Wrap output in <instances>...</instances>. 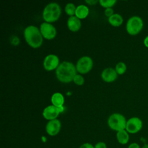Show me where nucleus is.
Masks as SVG:
<instances>
[{
    "label": "nucleus",
    "mask_w": 148,
    "mask_h": 148,
    "mask_svg": "<svg viewBox=\"0 0 148 148\" xmlns=\"http://www.w3.org/2000/svg\"><path fill=\"white\" fill-rule=\"evenodd\" d=\"M116 138L119 143L125 145L128 142L130 139L129 133L125 130L118 131L116 134Z\"/></svg>",
    "instance_id": "16"
},
{
    "label": "nucleus",
    "mask_w": 148,
    "mask_h": 148,
    "mask_svg": "<svg viewBox=\"0 0 148 148\" xmlns=\"http://www.w3.org/2000/svg\"><path fill=\"white\" fill-rule=\"evenodd\" d=\"M93 66V61L88 56H83L77 61L76 68L77 72L82 74L89 72Z\"/></svg>",
    "instance_id": "6"
},
{
    "label": "nucleus",
    "mask_w": 148,
    "mask_h": 148,
    "mask_svg": "<svg viewBox=\"0 0 148 148\" xmlns=\"http://www.w3.org/2000/svg\"><path fill=\"white\" fill-rule=\"evenodd\" d=\"M127 120L125 117L121 114L114 113L112 114L108 118V124L113 130L117 132L125 130Z\"/></svg>",
    "instance_id": "4"
},
{
    "label": "nucleus",
    "mask_w": 148,
    "mask_h": 148,
    "mask_svg": "<svg viewBox=\"0 0 148 148\" xmlns=\"http://www.w3.org/2000/svg\"><path fill=\"white\" fill-rule=\"evenodd\" d=\"M43 64L46 71H50L56 69L60 64L59 58L56 54H49L45 58Z\"/></svg>",
    "instance_id": "9"
},
{
    "label": "nucleus",
    "mask_w": 148,
    "mask_h": 148,
    "mask_svg": "<svg viewBox=\"0 0 148 148\" xmlns=\"http://www.w3.org/2000/svg\"><path fill=\"white\" fill-rule=\"evenodd\" d=\"M116 0H99V2L101 6L105 8H112L116 3Z\"/></svg>",
    "instance_id": "20"
},
{
    "label": "nucleus",
    "mask_w": 148,
    "mask_h": 148,
    "mask_svg": "<svg viewBox=\"0 0 148 148\" xmlns=\"http://www.w3.org/2000/svg\"><path fill=\"white\" fill-rule=\"evenodd\" d=\"M143 27L142 19L136 16L131 17L126 24V30L128 34L131 35H136L138 34Z\"/></svg>",
    "instance_id": "5"
},
{
    "label": "nucleus",
    "mask_w": 148,
    "mask_h": 148,
    "mask_svg": "<svg viewBox=\"0 0 148 148\" xmlns=\"http://www.w3.org/2000/svg\"><path fill=\"white\" fill-rule=\"evenodd\" d=\"M26 42L32 48L39 47L43 42V36L40 29L34 25L27 27L24 31Z\"/></svg>",
    "instance_id": "2"
},
{
    "label": "nucleus",
    "mask_w": 148,
    "mask_h": 148,
    "mask_svg": "<svg viewBox=\"0 0 148 148\" xmlns=\"http://www.w3.org/2000/svg\"><path fill=\"white\" fill-rule=\"evenodd\" d=\"M115 70L118 75H123L127 70V66L124 62H119L116 65Z\"/></svg>",
    "instance_id": "19"
},
{
    "label": "nucleus",
    "mask_w": 148,
    "mask_h": 148,
    "mask_svg": "<svg viewBox=\"0 0 148 148\" xmlns=\"http://www.w3.org/2000/svg\"><path fill=\"white\" fill-rule=\"evenodd\" d=\"M76 66L71 62L63 61L60 63L56 69L57 79L62 83H69L73 81L76 75Z\"/></svg>",
    "instance_id": "1"
},
{
    "label": "nucleus",
    "mask_w": 148,
    "mask_h": 148,
    "mask_svg": "<svg viewBox=\"0 0 148 148\" xmlns=\"http://www.w3.org/2000/svg\"><path fill=\"white\" fill-rule=\"evenodd\" d=\"M40 31L43 37L46 39H54L57 34L56 28L49 23L43 22L40 24Z\"/></svg>",
    "instance_id": "8"
},
{
    "label": "nucleus",
    "mask_w": 148,
    "mask_h": 148,
    "mask_svg": "<svg viewBox=\"0 0 148 148\" xmlns=\"http://www.w3.org/2000/svg\"><path fill=\"white\" fill-rule=\"evenodd\" d=\"M81 21L76 16H71L67 21V26L68 29L72 32L78 31L81 28Z\"/></svg>",
    "instance_id": "13"
},
{
    "label": "nucleus",
    "mask_w": 148,
    "mask_h": 148,
    "mask_svg": "<svg viewBox=\"0 0 148 148\" xmlns=\"http://www.w3.org/2000/svg\"><path fill=\"white\" fill-rule=\"evenodd\" d=\"M79 148H94V146H92V145H91V143H83V145H82Z\"/></svg>",
    "instance_id": "24"
},
{
    "label": "nucleus",
    "mask_w": 148,
    "mask_h": 148,
    "mask_svg": "<svg viewBox=\"0 0 148 148\" xmlns=\"http://www.w3.org/2000/svg\"><path fill=\"white\" fill-rule=\"evenodd\" d=\"M76 7L73 3H68L65 6V13L71 16H74L75 14V12H76Z\"/></svg>",
    "instance_id": "18"
},
{
    "label": "nucleus",
    "mask_w": 148,
    "mask_h": 148,
    "mask_svg": "<svg viewBox=\"0 0 148 148\" xmlns=\"http://www.w3.org/2000/svg\"><path fill=\"white\" fill-rule=\"evenodd\" d=\"M108 21L114 27H119L122 24L123 18L120 14L118 13H114L108 18Z\"/></svg>",
    "instance_id": "17"
},
{
    "label": "nucleus",
    "mask_w": 148,
    "mask_h": 148,
    "mask_svg": "<svg viewBox=\"0 0 148 148\" xmlns=\"http://www.w3.org/2000/svg\"><path fill=\"white\" fill-rule=\"evenodd\" d=\"M89 9L88 7L84 5H80L76 7L75 16L79 19L85 18L88 14Z\"/></svg>",
    "instance_id": "15"
},
{
    "label": "nucleus",
    "mask_w": 148,
    "mask_h": 148,
    "mask_svg": "<svg viewBox=\"0 0 148 148\" xmlns=\"http://www.w3.org/2000/svg\"><path fill=\"white\" fill-rule=\"evenodd\" d=\"M128 148H140V146H139V145L138 143L134 142V143H131L128 146Z\"/></svg>",
    "instance_id": "25"
},
{
    "label": "nucleus",
    "mask_w": 148,
    "mask_h": 148,
    "mask_svg": "<svg viewBox=\"0 0 148 148\" xmlns=\"http://www.w3.org/2000/svg\"><path fill=\"white\" fill-rule=\"evenodd\" d=\"M105 15L108 17H110L114 14V11L112 8H106L104 12Z\"/></svg>",
    "instance_id": "22"
},
{
    "label": "nucleus",
    "mask_w": 148,
    "mask_h": 148,
    "mask_svg": "<svg viewBox=\"0 0 148 148\" xmlns=\"http://www.w3.org/2000/svg\"><path fill=\"white\" fill-rule=\"evenodd\" d=\"M60 112L61 110L60 108H57L51 105L47 106L44 109L42 114L45 119L50 121L56 119Z\"/></svg>",
    "instance_id": "11"
},
{
    "label": "nucleus",
    "mask_w": 148,
    "mask_h": 148,
    "mask_svg": "<svg viewBox=\"0 0 148 148\" xmlns=\"http://www.w3.org/2000/svg\"><path fill=\"white\" fill-rule=\"evenodd\" d=\"M73 81L74 83H75L76 84H77L78 86H81L84 84V79L81 75L76 74L75 75V76L74 77Z\"/></svg>",
    "instance_id": "21"
},
{
    "label": "nucleus",
    "mask_w": 148,
    "mask_h": 148,
    "mask_svg": "<svg viewBox=\"0 0 148 148\" xmlns=\"http://www.w3.org/2000/svg\"><path fill=\"white\" fill-rule=\"evenodd\" d=\"M117 73L112 68H106L103 70L101 73V78L106 82H112L117 77Z\"/></svg>",
    "instance_id": "12"
},
{
    "label": "nucleus",
    "mask_w": 148,
    "mask_h": 148,
    "mask_svg": "<svg viewBox=\"0 0 148 148\" xmlns=\"http://www.w3.org/2000/svg\"><path fill=\"white\" fill-rule=\"evenodd\" d=\"M51 102L53 105L57 108H61L64 103V96L60 92H55L51 97Z\"/></svg>",
    "instance_id": "14"
},
{
    "label": "nucleus",
    "mask_w": 148,
    "mask_h": 148,
    "mask_svg": "<svg viewBox=\"0 0 148 148\" xmlns=\"http://www.w3.org/2000/svg\"><path fill=\"white\" fill-rule=\"evenodd\" d=\"M85 2H86L87 4L90 5H95L98 1L97 0H86Z\"/></svg>",
    "instance_id": "26"
},
{
    "label": "nucleus",
    "mask_w": 148,
    "mask_h": 148,
    "mask_svg": "<svg viewBox=\"0 0 148 148\" xmlns=\"http://www.w3.org/2000/svg\"><path fill=\"white\" fill-rule=\"evenodd\" d=\"M61 14V9L58 3L51 2L48 3L44 8L42 17L45 22L53 23L57 21Z\"/></svg>",
    "instance_id": "3"
},
{
    "label": "nucleus",
    "mask_w": 148,
    "mask_h": 148,
    "mask_svg": "<svg viewBox=\"0 0 148 148\" xmlns=\"http://www.w3.org/2000/svg\"><path fill=\"white\" fill-rule=\"evenodd\" d=\"M142 148H148V144H147V143L145 144V145L142 146Z\"/></svg>",
    "instance_id": "28"
},
{
    "label": "nucleus",
    "mask_w": 148,
    "mask_h": 148,
    "mask_svg": "<svg viewBox=\"0 0 148 148\" xmlns=\"http://www.w3.org/2000/svg\"><path fill=\"white\" fill-rule=\"evenodd\" d=\"M61 123L60 121L56 119L48 121L46 125V132L50 136H55L60 131Z\"/></svg>",
    "instance_id": "10"
},
{
    "label": "nucleus",
    "mask_w": 148,
    "mask_h": 148,
    "mask_svg": "<svg viewBox=\"0 0 148 148\" xmlns=\"http://www.w3.org/2000/svg\"><path fill=\"white\" fill-rule=\"evenodd\" d=\"M94 148H107V146L105 142H99L95 145Z\"/></svg>",
    "instance_id": "23"
},
{
    "label": "nucleus",
    "mask_w": 148,
    "mask_h": 148,
    "mask_svg": "<svg viewBox=\"0 0 148 148\" xmlns=\"http://www.w3.org/2000/svg\"><path fill=\"white\" fill-rule=\"evenodd\" d=\"M143 43H144V45L148 48V35L144 39V40H143Z\"/></svg>",
    "instance_id": "27"
},
{
    "label": "nucleus",
    "mask_w": 148,
    "mask_h": 148,
    "mask_svg": "<svg viewBox=\"0 0 148 148\" xmlns=\"http://www.w3.org/2000/svg\"><path fill=\"white\" fill-rule=\"evenodd\" d=\"M142 121L139 117H133L127 121L125 130L130 134H136L142 129Z\"/></svg>",
    "instance_id": "7"
}]
</instances>
